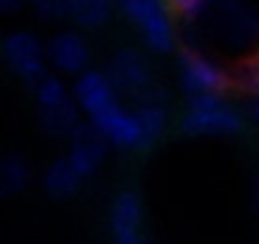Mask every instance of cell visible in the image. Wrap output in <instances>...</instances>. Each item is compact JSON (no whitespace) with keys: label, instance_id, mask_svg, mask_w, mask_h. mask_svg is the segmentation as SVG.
Masks as SVG:
<instances>
[{"label":"cell","instance_id":"obj_3","mask_svg":"<svg viewBox=\"0 0 259 244\" xmlns=\"http://www.w3.org/2000/svg\"><path fill=\"white\" fill-rule=\"evenodd\" d=\"M181 128L186 135L193 138H229L241 133L244 119L241 112L224 94L191 97L181 119Z\"/></svg>","mask_w":259,"mask_h":244},{"label":"cell","instance_id":"obj_20","mask_svg":"<svg viewBox=\"0 0 259 244\" xmlns=\"http://www.w3.org/2000/svg\"><path fill=\"white\" fill-rule=\"evenodd\" d=\"M249 112H251L254 122H259V97H254V99H251V104H249Z\"/></svg>","mask_w":259,"mask_h":244},{"label":"cell","instance_id":"obj_1","mask_svg":"<svg viewBox=\"0 0 259 244\" xmlns=\"http://www.w3.org/2000/svg\"><path fill=\"white\" fill-rule=\"evenodd\" d=\"M74 99L87 114V122H92L109 145L119 150H145L138 112L122 104V97L104 71L89 69L76 76Z\"/></svg>","mask_w":259,"mask_h":244},{"label":"cell","instance_id":"obj_17","mask_svg":"<svg viewBox=\"0 0 259 244\" xmlns=\"http://www.w3.org/2000/svg\"><path fill=\"white\" fill-rule=\"evenodd\" d=\"M26 3H28V0H0V13H3V16L16 13V11H21Z\"/></svg>","mask_w":259,"mask_h":244},{"label":"cell","instance_id":"obj_9","mask_svg":"<svg viewBox=\"0 0 259 244\" xmlns=\"http://www.w3.org/2000/svg\"><path fill=\"white\" fill-rule=\"evenodd\" d=\"M107 148H109L107 138L92 125V122H79L76 130L69 135L66 158L81 173V178H87V176H92L99 168V163L107 155Z\"/></svg>","mask_w":259,"mask_h":244},{"label":"cell","instance_id":"obj_12","mask_svg":"<svg viewBox=\"0 0 259 244\" xmlns=\"http://www.w3.org/2000/svg\"><path fill=\"white\" fill-rule=\"evenodd\" d=\"M81 181H84L81 173L69 163V158L54 160L46 168V173H44V188H46V193L51 198H59V201L76 196L79 188H81Z\"/></svg>","mask_w":259,"mask_h":244},{"label":"cell","instance_id":"obj_4","mask_svg":"<svg viewBox=\"0 0 259 244\" xmlns=\"http://www.w3.org/2000/svg\"><path fill=\"white\" fill-rule=\"evenodd\" d=\"M211 28L231 51H249L259 41V11L246 0H219Z\"/></svg>","mask_w":259,"mask_h":244},{"label":"cell","instance_id":"obj_18","mask_svg":"<svg viewBox=\"0 0 259 244\" xmlns=\"http://www.w3.org/2000/svg\"><path fill=\"white\" fill-rule=\"evenodd\" d=\"M114 244H153L148 236L143 234H133V236H122V239H114Z\"/></svg>","mask_w":259,"mask_h":244},{"label":"cell","instance_id":"obj_19","mask_svg":"<svg viewBox=\"0 0 259 244\" xmlns=\"http://www.w3.org/2000/svg\"><path fill=\"white\" fill-rule=\"evenodd\" d=\"M251 204H254V211L259 214V176L254 178V188H251Z\"/></svg>","mask_w":259,"mask_h":244},{"label":"cell","instance_id":"obj_5","mask_svg":"<svg viewBox=\"0 0 259 244\" xmlns=\"http://www.w3.org/2000/svg\"><path fill=\"white\" fill-rule=\"evenodd\" d=\"M36 102H38V119L41 128L49 135H71L79 125V104L74 99V94L66 89V84L54 76L46 74L38 84H36Z\"/></svg>","mask_w":259,"mask_h":244},{"label":"cell","instance_id":"obj_13","mask_svg":"<svg viewBox=\"0 0 259 244\" xmlns=\"http://www.w3.org/2000/svg\"><path fill=\"white\" fill-rule=\"evenodd\" d=\"M31 181V166L21 153L0 155V198L21 193Z\"/></svg>","mask_w":259,"mask_h":244},{"label":"cell","instance_id":"obj_11","mask_svg":"<svg viewBox=\"0 0 259 244\" xmlns=\"http://www.w3.org/2000/svg\"><path fill=\"white\" fill-rule=\"evenodd\" d=\"M143 219H145V209H143V201L135 191H119L112 198V206H109V214H107L112 239L140 234Z\"/></svg>","mask_w":259,"mask_h":244},{"label":"cell","instance_id":"obj_21","mask_svg":"<svg viewBox=\"0 0 259 244\" xmlns=\"http://www.w3.org/2000/svg\"><path fill=\"white\" fill-rule=\"evenodd\" d=\"M71 3H79V0H69V6H71Z\"/></svg>","mask_w":259,"mask_h":244},{"label":"cell","instance_id":"obj_16","mask_svg":"<svg viewBox=\"0 0 259 244\" xmlns=\"http://www.w3.org/2000/svg\"><path fill=\"white\" fill-rule=\"evenodd\" d=\"M33 11L46 21H61L69 18V0H28Z\"/></svg>","mask_w":259,"mask_h":244},{"label":"cell","instance_id":"obj_7","mask_svg":"<svg viewBox=\"0 0 259 244\" xmlns=\"http://www.w3.org/2000/svg\"><path fill=\"white\" fill-rule=\"evenodd\" d=\"M104 74H107V79L112 82V87L117 89L119 97L135 99V102H140L143 97H148L155 89L153 87V66H150L148 56L138 49L114 51Z\"/></svg>","mask_w":259,"mask_h":244},{"label":"cell","instance_id":"obj_10","mask_svg":"<svg viewBox=\"0 0 259 244\" xmlns=\"http://www.w3.org/2000/svg\"><path fill=\"white\" fill-rule=\"evenodd\" d=\"M46 59L51 61V66L61 74H71V76H81L84 71H89V44L81 33L76 31H61L56 33L49 46H46Z\"/></svg>","mask_w":259,"mask_h":244},{"label":"cell","instance_id":"obj_6","mask_svg":"<svg viewBox=\"0 0 259 244\" xmlns=\"http://www.w3.org/2000/svg\"><path fill=\"white\" fill-rule=\"evenodd\" d=\"M178 82L181 89L191 97H213L224 94L231 87V74L208 54L196 49H183L178 54Z\"/></svg>","mask_w":259,"mask_h":244},{"label":"cell","instance_id":"obj_2","mask_svg":"<svg viewBox=\"0 0 259 244\" xmlns=\"http://www.w3.org/2000/svg\"><path fill=\"white\" fill-rule=\"evenodd\" d=\"M119 13L130 21L143 44L155 54H170L178 44L173 11L168 0H112Z\"/></svg>","mask_w":259,"mask_h":244},{"label":"cell","instance_id":"obj_8","mask_svg":"<svg viewBox=\"0 0 259 244\" xmlns=\"http://www.w3.org/2000/svg\"><path fill=\"white\" fill-rule=\"evenodd\" d=\"M3 56L13 74L28 84H38L46 76V46L31 31H13L3 38Z\"/></svg>","mask_w":259,"mask_h":244},{"label":"cell","instance_id":"obj_15","mask_svg":"<svg viewBox=\"0 0 259 244\" xmlns=\"http://www.w3.org/2000/svg\"><path fill=\"white\" fill-rule=\"evenodd\" d=\"M219 0H168V6L176 16H181L183 21H196L201 16H206L208 11L216 8Z\"/></svg>","mask_w":259,"mask_h":244},{"label":"cell","instance_id":"obj_14","mask_svg":"<svg viewBox=\"0 0 259 244\" xmlns=\"http://www.w3.org/2000/svg\"><path fill=\"white\" fill-rule=\"evenodd\" d=\"M231 82H234L244 94H249L251 99H254V97H259V54L246 56V59L236 66V71H234Z\"/></svg>","mask_w":259,"mask_h":244}]
</instances>
